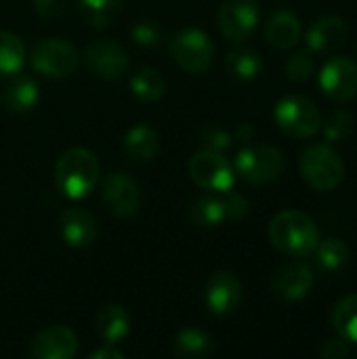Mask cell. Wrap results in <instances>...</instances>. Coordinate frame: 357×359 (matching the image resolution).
<instances>
[{
  "mask_svg": "<svg viewBox=\"0 0 357 359\" xmlns=\"http://www.w3.org/2000/svg\"><path fill=\"white\" fill-rule=\"evenodd\" d=\"M95 330L103 345H118L130 332V316L120 305H107L99 311L95 320Z\"/></svg>",
  "mask_w": 357,
  "mask_h": 359,
  "instance_id": "21",
  "label": "cell"
},
{
  "mask_svg": "<svg viewBox=\"0 0 357 359\" xmlns=\"http://www.w3.org/2000/svg\"><path fill=\"white\" fill-rule=\"evenodd\" d=\"M316 72V59L309 50H297L286 61V76L292 82H305Z\"/></svg>",
  "mask_w": 357,
  "mask_h": 359,
  "instance_id": "32",
  "label": "cell"
},
{
  "mask_svg": "<svg viewBox=\"0 0 357 359\" xmlns=\"http://www.w3.org/2000/svg\"><path fill=\"white\" fill-rule=\"evenodd\" d=\"M78 11L93 27H107L122 15V0H78Z\"/></svg>",
  "mask_w": 357,
  "mask_h": 359,
  "instance_id": "25",
  "label": "cell"
},
{
  "mask_svg": "<svg viewBox=\"0 0 357 359\" xmlns=\"http://www.w3.org/2000/svg\"><path fill=\"white\" fill-rule=\"evenodd\" d=\"M101 177L99 160L84 147H72L61 154L55 166V185L69 200L88 198Z\"/></svg>",
  "mask_w": 357,
  "mask_h": 359,
  "instance_id": "1",
  "label": "cell"
},
{
  "mask_svg": "<svg viewBox=\"0 0 357 359\" xmlns=\"http://www.w3.org/2000/svg\"><path fill=\"white\" fill-rule=\"evenodd\" d=\"M276 124L295 139H309L320 130L322 118L318 105L303 95H288L278 101L274 109Z\"/></svg>",
  "mask_w": 357,
  "mask_h": 359,
  "instance_id": "4",
  "label": "cell"
},
{
  "mask_svg": "<svg viewBox=\"0 0 357 359\" xmlns=\"http://www.w3.org/2000/svg\"><path fill=\"white\" fill-rule=\"evenodd\" d=\"M259 17L261 13L257 0H225L219 8L217 23L227 40L242 42L257 29Z\"/></svg>",
  "mask_w": 357,
  "mask_h": 359,
  "instance_id": "10",
  "label": "cell"
},
{
  "mask_svg": "<svg viewBox=\"0 0 357 359\" xmlns=\"http://www.w3.org/2000/svg\"><path fill=\"white\" fill-rule=\"evenodd\" d=\"M187 219L196 227H204V229L219 227L221 223L229 221L225 191L219 196H202V198L194 200L191 206L187 208Z\"/></svg>",
  "mask_w": 357,
  "mask_h": 359,
  "instance_id": "22",
  "label": "cell"
},
{
  "mask_svg": "<svg viewBox=\"0 0 357 359\" xmlns=\"http://www.w3.org/2000/svg\"><path fill=\"white\" fill-rule=\"evenodd\" d=\"M173 57L181 69L189 74H204L213 67L215 44L202 29L187 27L173 38Z\"/></svg>",
  "mask_w": 357,
  "mask_h": 359,
  "instance_id": "7",
  "label": "cell"
},
{
  "mask_svg": "<svg viewBox=\"0 0 357 359\" xmlns=\"http://www.w3.org/2000/svg\"><path fill=\"white\" fill-rule=\"evenodd\" d=\"M332 326L341 339L357 345V294L341 299L332 309Z\"/></svg>",
  "mask_w": 357,
  "mask_h": 359,
  "instance_id": "28",
  "label": "cell"
},
{
  "mask_svg": "<svg viewBox=\"0 0 357 359\" xmlns=\"http://www.w3.org/2000/svg\"><path fill=\"white\" fill-rule=\"evenodd\" d=\"M130 90L141 101H158L166 95V78L156 67H139L130 76Z\"/></svg>",
  "mask_w": 357,
  "mask_h": 359,
  "instance_id": "24",
  "label": "cell"
},
{
  "mask_svg": "<svg viewBox=\"0 0 357 359\" xmlns=\"http://www.w3.org/2000/svg\"><path fill=\"white\" fill-rule=\"evenodd\" d=\"M236 137L240 139V141H252V137H255V128L248 124V122H244V124H238V128H236Z\"/></svg>",
  "mask_w": 357,
  "mask_h": 359,
  "instance_id": "38",
  "label": "cell"
},
{
  "mask_svg": "<svg viewBox=\"0 0 357 359\" xmlns=\"http://www.w3.org/2000/svg\"><path fill=\"white\" fill-rule=\"evenodd\" d=\"M265 36L274 48L280 50L295 48L297 42L301 40V21L290 11H278L269 17L265 25Z\"/></svg>",
  "mask_w": 357,
  "mask_h": 359,
  "instance_id": "20",
  "label": "cell"
},
{
  "mask_svg": "<svg viewBox=\"0 0 357 359\" xmlns=\"http://www.w3.org/2000/svg\"><path fill=\"white\" fill-rule=\"evenodd\" d=\"M200 143L204 149H210V151H227L231 147V135L219 126H206L202 133H200Z\"/></svg>",
  "mask_w": 357,
  "mask_h": 359,
  "instance_id": "33",
  "label": "cell"
},
{
  "mask_svg": "<svg viewBox=\"0 0 357 359\" xmlns=\"http://www.w3.org/2000/svg\"><path fill=\"white\" fill-rule=\"evenodd\" d=\"M349 38V27L341 17L335 15H326L320 17L318 21L311 23V27L307 29V46L314 53H332L339 50L341 46H345Z\"/></svg>",
  "mask_w": 357,
  "mask_h": 359,
  "instance_id": "16",
  "label": "cell"
},
{
  "mask_svg": "<svg viewBox=\"0 0 357 359\" xmlns=\"http://www.w3.org/2000/svg\"><path fill=\"white\" fill-rule=\"evenodd\" d=\"M234 170L252 185L276 181L284 170V156L274 145H248L238 151Z\"/></svg>",
  "mask_w": 357,
  "mask_h": 359,
  "instance_id": "5",
  "label": "cell"
},
{
  "mask_svg": "<svg viewBox=\"0 0 357 359\" xmlns=\"http://www.w3.org/2000/svg\"><path fill=\"white\" fill-rule=\"evenodd\" d=\"M86 65L90 72L103 80H118L128 69V53L122 44H118L112 38H99L93 40L84 50Z\"/></svg>",
  "mask_w": 357,
  "mask_h": 359,
  "instance_id": "11",
  "label": "cell"
},
{
  "mask_svg": "<svg viewBox=\"0 0 357 359\" xmlns=\"http://www.w3.org/2000/svg\"><path fill=\"white\" fill-rule=\"evenodd\" d=\"M322 130H324L326 143H330V145L332 143H343V141H347L353 135L356 120H353L351 111H347V109H335L324 120Z\"/></svg>",
  "mask_w": 357,
  "mask_h": 359,
  "instance_id": "30",
  "label": "cell"
},
{
  "mask_svg": "<svg viewBox=\"0 0 357 359\" xmlns=\"http://www.w3.org/2000/svg\"><path fill=\"white\" fill-rule=\"evenodd\" d=\"M320 86L335 101H351L357 97V63L347 57H332L324 63Z\"/></svg>",
  "mask_w": 357,
  "mask_h": 359,
  "instance_id": "14",
  "label": "cell"
},
{
  "mask_svg": "<svg viewBox=\"0 0 357 359\" xmlns=\"http://www.w3.org/2000/svg\"><path fill=\"white\" fill-rule=\"evenodd\" d=\"M126 355L120 351V349H116V345H103V347H99V349H95L88 359H124Z\"/></svg>",
  "mask_w": 357,
  "mask_h": 359,
  "instance_id": "37",
  "label": "cell"
},
{
  "mask_svg": "<svg viewBox=\"0 0 357 359\" xmlns=\"http://www.w3.org/2000/svg\"><path fill=\"white\" fill-rule=\"evenodd\" d=\"M40 99V88L34 78L15 74L2 90V101L11 114H27L36 107Z\"/></svg>",
  "mask_w": 357,
  "mask_h": 359,
  "instance_id": "18",
  "label": "cell"
},
{
  "mask_svg": "<svg viewBox=\"0 0 357 359\" xmlns=\"http://www.w3.org/2000/svg\"><path fill=\"white\" fill-rule=\"evenodd\" d=\"M204 303L217 318H227L238 311L242 303V284L231 271H217L206 280Z\"/></svg>",
  "mask_w": 357,
  "mask_h": 359,
  "instance_id": "12",
  "label": "cell"
},
{
  "mask_svg": "<svg viewBox=\"0 0 357 359\" xmlns=\"http://www.w3.org/2000/svg\"><path fill=\"white\" fill-rule=\"evenodd\" d=\"M301 175L316 191H332L341 185L345 166L330 143H316L301 154Z\"/></svg>",
  "mask_w": 357,
  "mask_h": 359,
  "instance_id": "3",
  "label": "cell"
},
{
  "mask_svg": "<svg viewBox=\"0 0 357 359\" xmlns=\"http://www.w3.org/2000/svg\"><path fill=\"white\" fill-rule=\"evenodd\" d=\"M124 154L135 164H147L160 154V137L147 124L133 126L124 137Z\"/></svg>",
  "mask_w": 357,
  "mask_h": 359,
  "instance_id": "19",
  "label": "cell"
},
{
  "mask_svg": "<svg viewBox=\"0 0 357 359\" xmlns=\"http://www.w3.org/2000/svg\"><path fill=\"white\" fill-rule=\"evenodd\" d=\"M316 263L322 271L326 273H337L341 271L347 263H349V257H351V250L349 246L339 240V238H328L324 242H318L316 250Z\"/></svg>",
  "mask_w": 357,
  "mask_h": 359,
  "instance_id": "26",
  "label": "cell"
},
{
  "mask_svg": "<svg viewBox=\"0 0 357 359\" xmlns=\"http://www.w3.org/2000/svg\"><path fill=\"white\" fill-rule=\"evenodd\" d=\"M225 204H227V215L229 221H240L248 215V202L244 196L234 194V191H225Z\"/></svg>",
  "mask_w": 357,
  "mask_h": 359,
  "instance_id": "36",
  "label": "cell"
},
{
  "mask_svg": "<svg viewBox=\"0 0 357 359\" xmlns=\"http://www.w3.org/2000/svg\"><path fill=\"white\" fill-rule=\"evenodd\" d=\"M101 202L107 212L118 219H130L141 208V187L139 183L120 170L105 175L101 185Z\"/></svg>",
  "mask_w": 357,
  "mask_h": 359,
  "instance_id": "9",
  "label": "cell"
},
{
  "mask_svg": "<svg viewBox=\"0 0 357 359\" xmlns=\"http://www.w3.org/2000/svg\"><path fill=\"white\" fill-rule=\"evenodd\" d=\"M320 355L324 359H345L351 355V349L345 339H330L322 343Z\"/></svg>",
  "mask_w": 357,
  "mask_h": 359,
  "instance_id": "35",
  "label": "cell"
},
{
  "mask_svg": "<svg viewBox=\"0 0 357 359\" xmlns=\"http://www.w3.org/2000/svg\"><path fill=\"white\" fill-rule=\"evenodd\" d=\"M25 63V46L19 36L0 32V78H11L21 72Z\"/></svg>",
  "mask_w": 357,
  "mask_h": 359,
  "instance_id": "27",
  "label": "cell"
},
{
  "mask_svg": "<svg viewBox=\"0 0 357 359\" xmlns=\"http://www.w3.org/2000/svg\"><path fill=\"white\" fill-rule=\"evenodd\" d=\"M34 359H72L78 353V337L67 326H46L27 345Z\"/></svg>",
  "mask_w": 357,
  "mask_h": 359,
  "instance_id": "13",
  "label": "cell"
},
{
  "mask_svg": "<svg viewBox=\"0 0 357 359\" xmlns=\"http://www.w3.org/2000/svg\"><path fill=\"white\" fill-rule=\"evenodd\" d=\"M314 286V271L305 263H288L280 267L271 280V292L282 301H301L309 294Z\"/></svg>",
  "mask_w": 357,
  "mask_h": 359,
  "instance_id": "15",
  "label": "cell"
},
{
  "mask_svg": "<svg viewBox=\"0 0 357 359\" xmlns=\"http://www.w3.org/2000/svg\"><path fill=\"white\" fill-rule=\"evenodd\" d=\"M263 69V61L257 50L238 46L227 55V72L238 80H255Z\"/></svg>",
  "mask_w": 357,
  "mask_h": 359,
  "instance_id": "29",
  "label": "cell"
},
{
  "mask_svg": "<svg viewBox=\"0 0 357 359\" xmlns=\"http://www.w3.org/2000/svg\"><path fill=\"white\" fill-rule=\"evenodd\" d=\"M269 240L274 248L290 257L314 255L320 236L314 219L301 210H284L269 223Z\"/></svg>",
  "mask_w": 357,
  "mask_h": 359,
  "instance_id": "2",
  "label": "cell"
},
{
  "mask_svg": "<svg viewBox=\"0 0 357 359\" xmlns=\"http://www.w3.org/2000/svg\"><path fill=\"white\" fill-rule=\"evenodd\" d=\"M173 351L183 359H208L215 353V341L200 328H183L175 339Z\"/></svg>",
  "mask_w": 357,
  "mask_h": 359,
  "instance_id": "23",
  "label": "cell"
},
{
  "mask_svg": "<svg viewBox=\"0 0 357 359\" xmlns=\"http://www.w3.org/2000/svg\"><path fill=\"white\" fill-rule=\"evenodd\" d=\"M34 11L42 19H59L67 11V0H34Z\"/></svg>",
  "mask_w": 357,
  "mask_h": 359,
  "instance_id": "34",
  "label": "cell"
},
{
  "mask_svg": "<svg viewBox=\"0 0 357 359\" xmlns=\"http://www.w3.org/2000/svg\"><path fill=\"white\" fill-rule=\"evenodd\" d=\"M59 231L67 246L84 248L97 240V219L84 208H67L59 217Z\"/></svg>",
  "mask_w": 357,
  "mask_h": 359,
  "instance_id": "17",
  "label": "cell"
},
{
  "mask_svg": "<svg viewBox=\"0 0 357 359\" xmlns=\"http://www.w3.org/2000/svg\"><path fill=\"white\" fill-rule=\"evenodd\" d=\"M78 50L61 38H44L32 50V67L44 78H67L78 67Z\"/></svg>",
  "mask_w": 357,
  "mask_h": 359,
  "instance_id": "8",
  "label": "cell"
},
{
  "mask_svg": "<svg viewBox=\"0 0 357 359\" xmlns=\"http://www.w3.org/2000/svg\"><path fill=\"white\" fill-rule=\"evenodd\" d=\"M189 177L191 181L206 189V191H215V194H223V191H231L234 183H236V170L234 166L223 158V154L219 151H210V149H200L198 154H194V158L187 164Z\"/></svg>",
  "mask_w": 357,
  "mask_h": 359,
  "instance_id": "6",
  "label": "cell"
},
{
  "mask_svg": "<svg viewBox=\"0 0 357 359\" xmlns=\"http://www.w3.org/2000/svg\"><path fill=\"white\" fill-rule=\"evenodd\" d=\"M130 38H133L135 44H139L143 48H156L164 40V32H162V27H160L158 21H154V19H141V21L133 23Z\"/></svg>",
  "mask_w": 357,
  "mask_h": 359,
  "instance_id": "31",
  "label": "cell"
}]
</instances>
